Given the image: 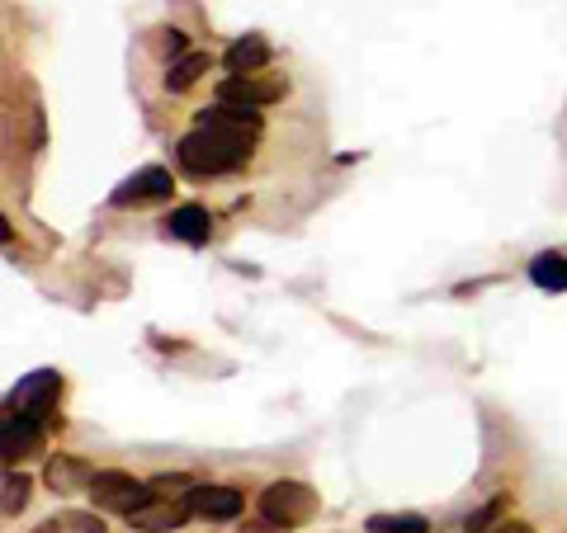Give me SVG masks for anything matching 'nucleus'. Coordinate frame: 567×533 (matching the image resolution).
Wrapping results in <instances>:
<instances>
[{"label": "nucleus", "instance_id": "obj_16", "mask_svg": "<svg viewBox=\"0 0 567 533\" xmlns=\"http://www.w3.org/2000/svg\"><path fill=\"white\" fill-rule=\"evenodd\" d=\"M369 533H425V514H369Z\"/></svg>", "mask_w": 567, "mask_h": 533}, {"label": "nucleus", "instance_id": "obj_15", "mask_svg": "<svg viewBox=\"0 0 567 533\" xmlns=\"http://www.w3.org/2000/svg\"><path fill=\"white\" fill-rule=\"evenodd\" d=\"M529 279H535L539 289H548V293H563L567 289V260L558 251H539L535 260H529Z\"/></svg>", "mask_w": 567, "mask_h": 533}, {"label": "nucleus", "instance_id": "obj_2", "mask_svg": "<svg viewBox=\"0 0 567 533\" xmlns=\"http://www.w3.org/2000/svg\"><path fill=\"white\" fill-rule=\"evenodd\" d=\"M260 514L265 520H275V524H284V529L308 524L317 514V491L308 482H270L260 491Z\"/></svg>", "mask_w": 567, "mask_h": 533}, {"label": "nucleus", "instance_id": "obj_23", "mask_svg": "<svg viewBox=\"0 0 567 533\" xmlns=\"http://www.w3.org/2000/svg\"><path fill=\"white\" fill-rule=\"evenodd\" d=\"M492 533H535V529H529V524H496Z\"/></svg>", "mask_w": 567, "mask_h": 533}, {"label": "nucleus", "instance_id": "obj_24", "mask_svg": "<svg viewBox=\"0 0 567 533\" xmlns=\"http://www.w3.org/2000/svg\"><path fill=\"white\" fill-rule=\"evenodd\" d=\"M33 533H62V529H58V520H43V524L33 529Z\"/></svg>", "mask_w": 567, "mask_h": 533}, {"label": "nucleus", "instance_id": "obj_21", "mask_svg": "<svg viewBox=\"0 0 567 533\" xmlns=\"http://www.w3.org/2000/svg\"><path fill=\"white\" fill-rule=\"evenodd\" d=\"M156 39H162V52H166V58H185V33L181 29H162V33H156Z\"/></svg>", "mask_w": 567, "mask_h": 533}, {"label": "nucleus", "instance_id": "obj_3", "mask_svg": "<svg viewBox=\"0 0 567 533\" xmlns=\"http://www.w3.org/2000/svg\"><path fill=\"white\" fill-rule=\"evenodd\" d=\"M91 501L100 510H114V514H133L152 501V487L137 482L133 472H118V468H100L95 482H91Z\"/></svg>", "mask_w": 567, "mask_h": 533}, {"label": "nucleus", "instance_id": "obj_14", "mask_svg": "<svg viewBox=\"0 0 567 533\" xmlns=\"http://www.w3.org/2000/svg\"><path fill=\"white\" fill-rule=\"evenodd\" d=\"M208 66H213L208 52H185V58H181V62H171V71H166V91H171V95L194 91V85L208 76Z\"/></svg>", "mask_w": 567, "mask_h": 533}, {"label": "nucleus", "instance_id": "obj_5", "mask_svg": "<svg viewBox=\"0 0 567 533\" xmlns=\"http://www.w3.org/2000/svg\"><path fill=\"white\" fill-rule=\"evenodd\" d=\"M194 128H208V133H227V137H246V142H256L260 128H265V118L256 104H213V109H199L194 114Z\"/></svg>", "mask_w": 567, "mask_h": 533}, {"label": "nucleus", "instance_id": "obj_20", "mask_svg": "<svg viewBox=\"0 0 567 533\" xmlns=\"http://www.w3.org/2000/svg\"><path fill=\"white\" fill-rule=\"evenodd\" d=\"M58 529L62 533H104V520H100V514H91V510H62Z\"/></svg>", "mask_w": 567, "mask_h": 533}, {"label": "nucleus", "instance_id": "obj_13", "mask_svg": "<svg viewBox=\"0 0 567 533\" xmlns=\"http://www.w3.org/2000/svg\"><path fill=\"white\" fill-rule=\"evenodd\" d=\"M265 62H270V43L260 39V33H251V39H237L233 48H227L223 66L233 71V76H251V71H260Z\"/></svg>", "mask_w": 567, "mask_h": 533}, {"label": "nucleus", "instance_id": "obj_7", "mask_svg": "<svg viewBox=\"0 0 567 533\" xmlns=\"http://www.w3.org/2000/svg\"><path fill=\"white\" fill-rule=\"evenodd\" d=\"M0 453H6L10 468L24 463V458H33V453H43V420L6 411V420H0Z\"/></svg>", "mask_w": 567, "mask_h": 533}, {"label": "nucleus", "instance_id": "obj_8", "mask_svg": "<svg viewBox=\"0 0 567 533\" xmlns=\"http://www.w3.org/2000/svg\"><path fill=\"white\" fill-rule=\"evenodd\" d=\"M218 100L223 104H256V109H265V104H275L284 100V81L279 76H227L218 85Z\"/></svg>", "mask_w": 567, "mask_h": 533}, {"label": "nucleus", "instance_id": "obj_9", "mask_svg": "<svg viewBox=\"0 0 567 533\" xmlns=\"http://www.w3.org/2000/svg\"><path fill=\"white\" fill-rule=\"evenodd\" d=\"M189 514H194L189 501H162V495H152L147 505L128 514V524L142 533H175V529L189 524Z\"/></svg>", "mask_w": 567, "mask_h": 533}, {"label": "nucleus", "instance_id": "obj_1", "mask_svg": "<svg viewBox=\"0 0 567 533\" xmlns=\"http://www.w3.org/2000/svg\"><path fill=\"white\" fill-rule=\"evenodd\" d=\"M256 142L246 137H227V133H208V128H194L175 142V161H181L185 175L194 180H213V175H233L246 166Z\"/></svg>", "mask_w": 567, "mask_h": 533}, {"label": "nucleus", "instance_id": "obj_4", "mask_svg": "<svg viewBox=\"0 0 567 533\" xmlns=\"http://www.w3.org/2000/svg\"><path fill=\"white\" fill-rule=\"evenodd\" d=\"M58 401H62V378L52 368H39V373H29V378H20V387L6 397V411L29 416V420H48L58 411Z\"/></svg>", "mask_w": 567, "mask_h": 533}, {"label": "nucleus", "instance_id": "obj_11", "mask_svg": "<svg viewBox=\"0 0 567 533\" xmlns=\"http://www.w3.org/2000/svg\"><path fill=\"white\" fill-rule=\"evenodd\" d=\"M48 487L58 491V495H66V491H91V482H95V468L85 463V458H71V453H58V458H48Z\"/></svg>", "mask_w": 567, "mask_h": 533}, {"label": "nucleus", "instance_id": "obj_17", "mask_svg": "<svg viewBox=\"0 0 567 533\" xmlns=\"http://www.w3.org/2000/svg\"><path fill=\"white\" fill-rule=\"evenodd\" d=\"M29 491H33V482H29V477L10 468V472H6V495H0V510H6L10 520H14V514H20V510L29 505Z\"/></svg>", "mask_w": 567, "mask_h": 533}, {"label": "nucleus", "instance_id": "obj_6", "mask_svg": "<svg viewBox=\"0 0 567 533\" xmlns=\"http://www.w3.org/2000/svg\"><path fill=\"white\" fill-rule=\"evenodd\" d=\"M171 170L166 166H142L137 175H128L114 194H110V203L114 208H137V203H156V199H171Z\"/></svg>", "mask_w": 567, "mask_h": 533}, {"label": "nucleus", "instance_id": "obj_19", "mask_svg": "<svg viewBox=\"0 0 567 533\" xmlns=\"http://www.w3.org/2000/svg\"><path fill=\"white\" fill-rule=\"evenodd\" d=\"M506 514V495H496V501H487L483 510H473L464 520V533H492V524H502Z\"/></svg>", "mask_w": 567, "mask_h": 533}, {"label": "nucleus", "instance_id": "obj_22", "mask_svg": "<svg viewBox=\"0 0 567 533\" xmlns=\"http://www.w3.org/2000/svg\"><path fill=\"white\" fill-rule=\"evenodd\" d=\"M241 533H293V529H284V524H275V520H265V514H260V520H256V524H246Z\"/></svg>", "mask_w": 567, "mask_h": 533}, {"label": "nucleus", "instance_id": "obj_12", "mask_svg": "<svg viewBox=\"0 0 567 533\" xmlns=\"http://www.w3.org/2000/svg\"><path fill=\"white\" fill-rule=\"evenodd\" d=\"M166 232L175 237V241H185V245H204L208 241V232H213V218H208V208L204 203H181L166 218Z\"/></svg>", "mask_w": 567, "mask_h": 533}, {"label": "nucleus", "instance_id": "obj_10", "mask_svg": "<svg viewBox=\"0 0 567 533\" xmlns=\"http://www.w3.org/2000/svg\"><path fill=\"white\" fill-rule=\"evenodd\" d=\"M189 505L199 520H237L241 514V491L237 487H194L189 491Z\"/></svg>", "mask_w": 567, "mask_h": 533}, {"label": "nucleus", "instance_id": "obj_18", "mask_svg": "<svg viewBox=\"0 0 567 533\" xmlns=\"http://www.w3.org/2000/svg\"><path fill=\"white\" fill-rule=\"evenodd\" d=\"M152 495H162V501H189V491H194V482L185 472H162V477H152Z\"/></svg>", "mask_w": 567, "mask_h": 533}]
</instances>
